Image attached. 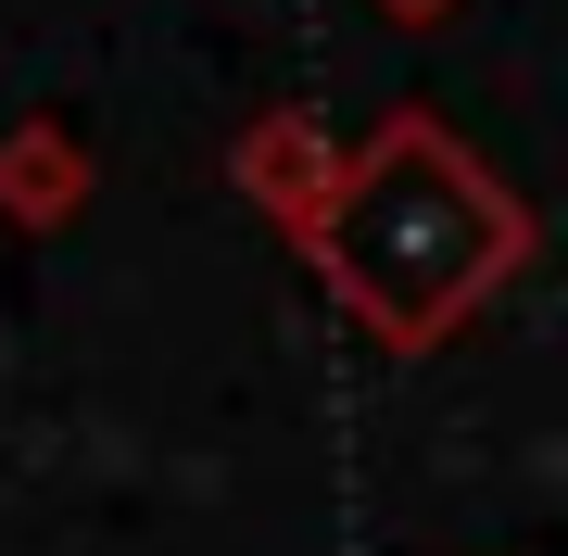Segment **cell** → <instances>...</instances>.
<instances>
[{
    "label": "cell",
    "instance_id": "cell-4",
    "mask_svg": "<svg viewBox=\"0 0 568 556\" xmlns=\"http://www.w3.org/2000/svg\"><path fill=\"white\" fill-rule=\"evenodd\" d=\"M366 13H379V26H405V39H417V26H455L467 0H366Z\"/></svg>",
    "mask_w": 568,
    "mask_h": 556
},
{
    "label": "cell",
    "instance_id": "cell-3",
    "mask_svg": "<svg viewBox=\"0 0 568 556\" xmlns=\"http://www.w3.org/2000/svg\"><path fill=\"white\" fill-rule=\"evenodd\" d=\"M89 190H102V165H89V140L63 114H13L0 127V228L63 241V228L89 215Z\"/></svg>",
    "mask_w": 568,
    "mask_h": 556
},
{
    "label": "cell",
    "instance_id": "cell-2",
    "mask_svg": "<svg viewBox=\"0 0 568 556\" xmlns=\"http://www.w3.org/2000/svg\"><path fill=\"white\" fill-rule=\"evenodd\" d=\"M227 178H241V203L278 228V241H304L316 203H328V178H342V127H328L316 102H278V114H253V127H241Z\"/></svg>",
    "mask_w": 568,
    "mask_h": 556
},
{
    "label": "cell",
    "instance_id": "cell-1",
    "mask_svg": "<svg viewBox=\"0 0 568 556\" xmlns=\"http://www.w3.org/2000/svg\"><path fill=\"white\" fill-rule=\"evenodd\" d=\"M530 253H544V215L429 102H392L366 140H342V178H328V203L304 228L316 291L379 354H443L493 291L530 279Z\"/></svg>",
    "mask_w": 568,
    "mask_h": 556
}]
</instances>
